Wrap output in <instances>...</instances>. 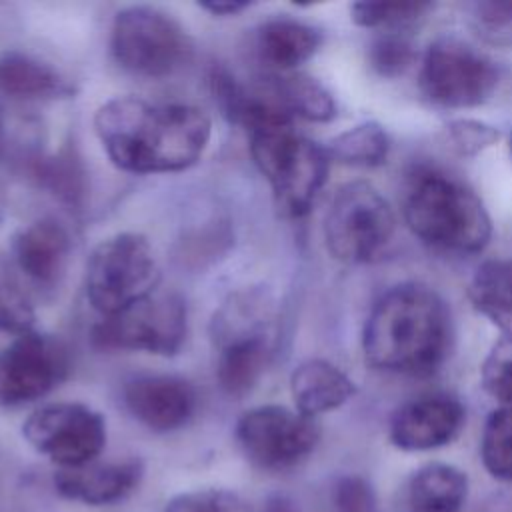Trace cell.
<instances>
[{"label": "cell", "mask_w": 512, "mask_h": 512, "mask_svg": "<svg viewBox=\"0 0 512 512\" xmlns=\"http://www.w3.org/2000/svg\"><path fill=\"white\" fill-rule=\"evenodd\" d=\"M274 302L264 288H246L234 292L212 316L210 338L220 346L234 338L270 334Z\"/></svg>", "instance_id": "ffe728a7"}, {"label": "cell", "mask_w": 512, "mask_h": 512, "mask_svg": "<svg viewBox=\"0 0 512 512\" xmlns=\"http://www.w3.org/2000/svg\"><path fill=\"white\" fill-rule=\"evenodd\" d=\"M26 442L60 468L94 462L106 446V422L80 402H54L36 408L22 424Z\"/></svg>", "instance_id": "8fae6325"}, {"label": "cell", "mask_w": 512, "mask_h": 512, "mask_svg": "<svg viewBox=\"0 0 512 512\" xmlns=\"http://www.w3.org/2000/svg\"><path fill=\"white\" fill-rule=\"evenodd\" d=\"M354 392L352 378L324 358H308L290 374V394L296 410L308 418L344 406Z\"/></svg>", "instance_id": "ac0fdd59"}, {"label": "cell", "mask_w": 512, "mask_h": 512, "mask_svg": "<svg viewBox=\"0 0 512 512\" xmlns=\"http://www.w3.org/2000/svg\"><path fill=\"white\" fill-rule=\"evenodd\" d=\"M432 8L420 0H362L350 6V18L360 28H402Z\"/></svg>", "instance_id": "f1b7e54d"}, {"label": "cell", "mask_w": 512, "mask_h": 512, "mask_svg": "<svg viewBox=\"0 0 512 512\" xmlns=\"http://www.w3.org/2000/svg\"><path fill=\"white\" fill-rule=\"evenodd\" d=\"M160 268L146 236L120 232L102 240L86 262V298L112 316L158 290Z\"/></svg>", "instance_id": "5b68a950"}, {"label": "cell", "mask_w": 512, "mask_h": 512, "mask_svg": "<svg viewBox=\"0 0 512 512\" xmlns=\"http://www.w3.org/2000/svg\"><path fill=\"white\" fill-rule=\"evenodd\" d=\"M334 512H382L374 486L360 474H344L332 488Z\"/></svg>", "instance_id": "836d02e7"}, {"label": "cell", "mask_w": 512, "mask_h": 512, "mask_svg": "<svg viewBox=\"0 0 512 512\" xmlns=\"http://www.w3.org/2000/svg\"><path fill=\"white\" fill-rule=\"evenodd\" d=\"M466 424L464 404L444 392L422 394L398 406L388 422V440L402 452H430L452 444Z\"/></svg>", "instance_id": "4fadbf2b"}, {"label": "cell", "mask_w": 512, "mask_h": 512, "mask_svg": "<svg viewBox=\"0 0 512 512\" xmlns=\"http://www.w3.org/2000/svg\"><path fill=\"white\" fill-rule=\"evenodd\" d=\"M4 148H6V124H4L2 110H0V158L4 154Z\"/></svg>", "instance_id": "74e56055"}, {"label": "cell", "mask_w": 512, "mask_h": 512, "mask_svg": "<svg viewBox=\"0 0 512 512\" xmlns=\"http://www.w3.org/2000/svg\"><path fill=\"white\" fill-rule=\"evenodd\" d=\"M244 456L262 470H290L304 462L320 442L314 418L278 404L244 412L234 428Z\"/></svg>", "instance_id": "30bf717a"}, {"label": "cell", "mask_w": 512, "mask_h": 512, "mask_svg": "<svg viewBox=\"0 0 512 512\" xmlns=\"http://www.w3.org/2000/svg\"><path fill=\"white\" fill-rule=\"evenodd\" d=\"M480 382L502 408H512V334L492 344L480 368Z\"/></svg>", "instance_id": "f546056e"}, {"label": "cell", "mask_w": 512, "mask_h": 512, "mask_svg": "<svg viewBox=\"0 0 512 512\" xmlns=\"http://www.w3.org/2000/svg\"><path fill=\"white\" fill-rule=\"evenodd\" d=\"M468 492L470 480L462 468L428 462L402 482L396 512H462Z\"/></svg>", "instance_id": "e0dca14e"}, {"label": "cell", "mask_w": 512, "mask_h": 512, "mask_svg": "<svg viewBox=\"0 0 512 512\" xmlns=\"http://www.w3.org/2000/svg\"><path fill=\"white\" fill-rule=\"evenodd\" d=\"M34 304L12 266L0 256V332L24 334L34 326Z\"/></svg>", "instance_id": "83f0119b"}, {"label": "cell", "mask_w": 512, "mask_h": 512, "mask_svg": "<svg viewBox=\"0 0 512 512\" xmlns=\"http://www.w3.org/2000/svg\"><path fill=\"white\" fill-rule=\"evenodd\" d=\"M326 152L330 158L346 166L376 168L382 166L388 158L390 138L382 124L366 120L334 136Z\"/></svg>", "instance_id": "484cf974"}, {"label": "cell", "mask_w": 512, "mask_h": 512, "mask_svg": "<svg viewBox=\"0 0 512 512\" xmlns=\"http://www.w3.org/2000/svg\"><path fill=\"white\" fill-rule=\"evenodd\" d=\"M188 334L186 302L174 292H154L126 310L104 316L92 328V342L102 350H136L174 356Z\"/></svg>", "instance_id": "ba28073f"}, {"label": "cell", "mask_w": 512, "mask_h": 512, "mask_svg": "<svg viewBox=\"0 0 512 512\" xmlns=\"http://www.w3.org/2000/svg\"><path fill=\"white\" fill-rule=\"evenodd\" d=\"M448 140L462 156H476L500 140V130L474 118H456L446 124Z\"/></svg>", "instance_id": "d6a6232c"}, {"label": "cell", "mask_w": 512, "mask_h": 512, "mask_svg": "<svg viewBox=\"0 0 512 512\" xmlns=\"http://www.w3.org/2000/svg\"><path fill=\"white\" fill-rule=\"evenodd\" d=\"M198 6L206 12H210L212 16H236V14L244 12L246 8H250V2H246V0H206V2H198Z\"/></svg>", "instance_id": "d590c367"}, {"label": "cell", "mask_w": 512, "mask_h": 512, "mask_svg": "<svg viewBox=\"0 0 512 512\" xmlns=\"http://www.w3.org/2000/svg\"><path fill=\"white\" fill-rule=\"evenodd\" d=\"M262 512H300L298 504L286 494H272L266 498Z\"/></svg>", "instance_id": "8d00e7d4"}, {"label": "cell", "mask_w": 512, "mask_h": 512, "mask_svg": "<svg viewBox=\"0 0 512 512\" xmlns=\"http://www.w3.org/2000/svg\"><path fill=\"white\" fill-rule=\"evenodd\" d=\"M414 58L412 42L400 32H384L368 50V64L382 78L402 76L414 64Z\"/></svg>", "instance_id": "4dcf8cb0"}, {"label": "cell", "mask_w": 512, "mask_h": 512, "mask_svg": "<svg viewBox=\"0 0 512 512\" xmlns=\"http://www.w3.org/2000/svg\"><path fill=\"white\" fill-rule=\"evenodd\" d=\"M250 154L266 178L280 214L302 218L314 206L328 178L330 156L294 128V120H280L248 132Z\"/></svg>", "instance_id": "277c9868"}, {"label": "cell", "mask_w": 512, "mask_h": 512, "mask_svg": "<svg viewBox=\"0 0 512 512\" xmlns=\"http://www.w3.org/2000/svg\"><path fill=\"white\" fill-rule=\"evenodd\" d=\"M508 148H510V156H512V134H510V138H508Z\"/></svg>", "instance_id": "ab89813d"}, {"label": "cell", "mask_w": 512, "mask_h": 512, "mask_svg": "<svg viewBox=\"0 0 512 512\" xmlns=\"http://www.w3.org/2000/svg\"><path fill=\"white\" fill-rule=\"evenodd\" d=\"M322 232L332 258L344 264H370L392 242L396 216L372 184L356 180L332 196Z\"/></svg>", "instance_id": "8992f818"}, {"label": "cell", "mask_w": 512, "mask_h": 512, "mask_svg": "<svg viewBox=\"0 0 512 512\" xmlns=\"http://www.w3.org/2000/svg\"><path fill=\"white\" fill-rule=\"evenodd\" d=\"M18 270L38 288H54L64 276L72 238L64 224L40 218L22 228L12 242Z\"/></svg>", "instance_id": "9a60e30c"}, {"label": "cell", "mask_w": 512, "mask_h": 512, "mask_svg": "<svg viewBox=\"0 0 512 512\" xmlns=\"http://www.w3.org/2000/svg\"><path fill=\"white\" fill-rule=\"evenodd\" d=\"M484 470L498 482L512 484V408H496L484 422L480 438Z\"/></svg>", "instance_id": "4316f807"}, {"label": "cell", "mask_w": 512, "mask_h": 512, "mask_svg": "<svg viewBox=\"0 0 512 512\" xmlns=\"http://www.w3.org/2000/svg\"><path fill=\"white\" fill-rule=\"evenodd\" d=\"M4 216H6V198H4V190L0 188V226L4 222Z\"/></svg>", "instance_id": "f35d334b"}, {"label": "cell", "mask_w": 512, "mask_h": 512, "mask_svg": "<svg viewBox=\"0 0 512 512\" xmlns=\"http://www.w3.org/2000/svg\"><path fill=\"white\" fill-rule=\"evenodd\" d=\"M124 406L140 424L154 432L186 426L198 404L194 386L172 374H144L126 382Z\"/></svg>", "instance_id": "5bb4252c"}, {"label": "cell", "mask_w": 512, "mask_h": 512, "mask_svg": "<svg viewBox=\"0 0 512 512\" xmlns=\"http://www.w3.org/2000/svg\"><path fill=\"white\" fill-rule=\"evenodd\" d=\"M418 86L422 96L438 108H474L494 94L498 68L488 56L466 42L440 38L422 56Z\"/></svg>", "instance_id": "9c48e42d"}, {"label": "cell", "mask_w": 512, "mask_h": 512, "mask_svg": "<svg viewBox=\"0 0 512 512\" xmlns=\"http://www.w3.org/2000/svg\"><path fill=\"white\" fill-rule=\"evenodd\" d=\"M110 50L124 70L164 78L190 62L194 46L170 14L154 6H126L112 20Z\"/></svg>", "instance_id": "52a82bcc"}, {"label": "cell", "mask_w": 512, "mask_h": 512, "mask_svg": "<svg viewBox=\"0 0 512 512\" xmlns=\"http://www.w3.org/2000/svg\"><path fill=\"white\" fill-rule=\"evenodd\" d=\"M70 370L64 344L34 330L0 350V404L22 406L50 394Z\"/></svg>", "instance_id": "7c38bea8"}, {"label": "cell", "mask_w": 512, "mask_h": 512, "mask_svg": "<svg viewBox=\"0 0 512 512\" xmlns=\"http://www.w3.org/2000/svg\"><path fill=\"white\" fill-rule=\"evenodd\" d=\"M216 348V378L224 394L232 398H240L256 386L272 356L270 334L234 338Z\"/></svg>", "instance_id": "44dd1931"}, {"label": "cell", "mask_w": 512, "mask_h": 512, "mask_svg": "<svg viewBox=\"0 0 512 512\" xmlns=\"http://www.w3.org/2000/svg\"><path fill=\"white\" fill-rule=\"evenodd\" d=\"M0 92L18 100L64 98L72 84L50 64L22 52L0 56Z\"/></svg>", "instance_id": "7402d4cb"}, {"label": "cell", "mask_w": 512, "mask_h": 512, "mask_svg": "<svg viewBox=\"0 0 512 512\" xmlns=\"http://www.w3.org/2000/svg\"><path fill=\"white\" fill-rule=\"evenodd\" d=\"M402 216L416 238L444 252L476 254L492 238V220L478 194L434 166H418L410 174Z\"/></svg>", "instance_id": "3957f363"}, {"label": "cell", "mask_w": 512, "mask_h": 512, "mask_svg": "<svg viewBox=\"0 0 512 512\" xmlns=\"http://www.w3.org/2000/svg\"><path fill=\"white\" fill-rule=\"evenodd\" d=\"M164 512H252L250 504L236 492L204 488L182 492L168 500Z\"/></svg>", "instance_id": "1f68e13d"}, {"label": "cell", "mask_w": 512, "mask_h": 512, "mask_svg": "<svg viewBox=\"0 0 512 512\" xmlns=\"http://www.w3.org/2000/svg\"><path fill=\"white\" fill-rule=\"evenodd\" d=\"M472 308L504 334H512V258L484 260L468 282Z\"/></svg>", "instance_id": "cb8c5ba5"}, {"label": "cell", "mask_w": 512, "mask_h": 512, "mask_svg": "<svg viewBox=\"0 0 512 512\" xmlns=\"http://www.w3.org/2000/svg\"><path fill=\"white\" fill-rule=\"evenodd\" d=\"M34 176L60 202L72 210H82L86 200V170L74 146H64L58 154L36 160Z\"/></svg>", "instance_id": "d4e9b609"}, {"label": "cell", "mask_w": 512, "mask_h": 512, "mask_svg": "<svg viewBox=\"0 0 512 512\" xmlns=\"http://www.w3.org/2000/svg\"><path fill=\"white\" fill-rule=\"evenodd\" d=\"M142 472L140 460L90 462L76 468H60L54 474V486L68 500L102 506L126 498L138 486Z\"/></svg>", "instance_id": "2e32d148"}, {"label": "cell", "mask_w": 512, "mask_h": 512, "mask_svg": "<svg viewBox=\"0 0 512 512\" xmlns=\"http://www.w3.org/2000/svg\"><path fill=\"white\" fill-rule=\"evenodd\" d=\"M260 84L292 118L330 122L336 116L334 96L312 76L298 72H274L260 78Z\"/></svg>", "instance_id": "603a6c76"}, {"label": "cell", "mask_w": 512, "mask_h": 512, "mask_svg": "<svg viewBox=\"0 0 512 512\" xmlns=\"http://www.w3.org/2000/svg\"><path fill=\"white\" fill-rule=\"evenodd\" d=\"M476 18L490 28L512 26V0H486L474 6Z\"/></svg>", "instance_id": "e575fe53"}, {"label": "cell", "mask_w": 512, "mask_h": 512, "mask_svg": "<svg viewBox=\"0 0 512 512\" xmlns=\"http://www.w3.org/2000/svg\"><path fill=\"white\" fill-rule=\"evenodd\" d=\"M94 130L116 168L166 174L200 160L212 136V122L192 104L116 96L96 110Z\"/></svg>", "instance_id": "6da1fadb"}, {"label": "cell", "mask_w": 512, "mask_h": 512, "mask_svg": "<svg viewBox=\"0 0 512 512\" xmlns=\"http://www.w3.org/2000/svg\"><path fill=\"white\" fill-rule=\"evenodd\" d=\"M450 348V310L426 284L392 286L366 316L362 352L374 370L414 378L430 376L444 364Z\"/></svg>", "instance_id": "7a4b0ae2"}, {"label": "cell", "mask_w": 512, "mask_h": 512, "mask_svg": "<svg viewBox=\"0 0 512 512\" xmlns=\"http://www.w3.org/2000/svg\"><path fill=\"white\" fill-rule=\"evenodd\" d=\"M322 34L318 28L290 18L276 16L258 26L256 52L262 62L278 72H292L308 62L320 48Z\"/></svg>", "instance_id": "d6986e66"}]
</instances>
